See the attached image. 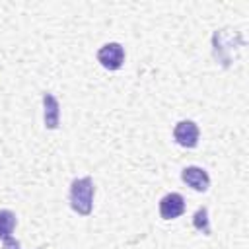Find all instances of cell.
<instances>
[{
	"label": "cell",
	"mask_w": 249,
	"mask_h": 249,
	"mask_svg": "<svg viewBox=\"0 0 249 249\" xmlns=\"http://www.w3.org/2000/svg\"><path fill=\"white\" fill-rule=\"evenodd\" d=\"M245 45L243 37L239 31L230 29V27H222L212 35V51H214V58L228 68L231 62H235L239 49Z\"/></svg>",
	"instance_id": "cell-1"
},
{
	"label": "cell",
	"mask_w": 249,
	"mask_h": 249,
	"mask_svg": "<svg viewBox=\"0 0 249 249\" xmlns=\"http://www.w3.org/2000/svg\"><path fill=\"white\" fill-rule=\"evenodd\" d=\"M93 179L91 177H80L70 183V206L80 216H89L93 208Z\"/></svg>",
	"instance_id": "cell-2"
},
{
	"label": "cell",
	"mask_w": 249,
	"mask_h": 249,
	"mask_svg": "<svg viewBox=\"0 0 249 249\" xmlns=\"http://www.w3.org/2000/svg\"><path fill=\"white\" fill-rule=\"evenodd\" d=\"M97 62L107 70H119L124 62V49L121 43H105L97 51Z\"/></svg>",
	"instance_id": "cell-3"
},
{
	"label": "cell",
	"mask_w": 249,
	"mask_h": 249,
	"mask_svg": "<svg viewBox=\"0 0 249 249\" xmlns=\"http://www.w3.org/2000/svg\"><path fill=\"white\" fill-rule=\"evenodd\" d=\"M198 126L193 121H179L173 128V138L183 148H195L198 144Z\"/></svg>",
	"instance_id": "cell-4"
},
{
	"label": "cell",
	"mask_w": 249,
	"mask_h": 249,
	"mask_svg": "<svg viewBox=\"0 0 249 249\" xmlns=\"http://www.w3.org/2000/svg\"><path fill=\"white\" fill-rule=\"evenodd\" d=\"M181 179L196 193H204L210 187V175L206 173V169H202L198 165H187L181 171Z\"/></svg>",
	"instance_id": "cell-5"
},
{
	"label": "cell",
	"mask_w": 249,
	"mask_h": 249,
	"mask_svg": "<svg viewBox=\"0 0 249 249\" xmlns=\"http://www.w3.org/2000/svg\"><path fill=\"white\" fill-rule=\"evenodd\" d=\"M185 212V198L179 193H169L160 200V216L163 220L179 218Z\"/></svg>",
	"instance_id": "cell-6"
},
{
	"label": "cell",
	"mask_w": 249,
	"mask_h": 249,
	"mask_svg": "<svg viewBox=\"0 0 249 249\" xmlns=\"http://www.w3.org/2000/svg\"><path fill=\"white\" fill-rule=\"evenodd\" d=\"M43 117H45V128L49 130H54L60 123V105H58V99L45 91L43 93Z\"/></svg>",
	"instance_id": "cell-7"
},
{
	"label": "cell",
	"mask_w": 249,
	"mask_h": 249,
	"mask_svg": "<svg viewBox=\"0 0 249 249\" xmlns=\"http://www.w3.org/2000/svg\"><path fill=\"white\" fill-rule=\"evenodd\" d=\"M16 230V214L8 208L0 210V239H6Z\"/></svg>",
	"instance_id": "cell-8"
},
{
	"label": "cell",
	"mask_w": 249,
	"mask_h": 249,
	"mask_svg": "<svg viewBox=\"0 0 249 249\" xmlns=\"http://www.w3.org/2000/svg\"><path fill=\"white\" fill-rule=\"evenodd\" d=\"M193 226L195 230H198L204 235H210V222H208V210L204 206H200L195 214H193Z\"/></svg>",
	"instance_id": "cell-9"
},
{
	"label": "cell",
	"mask_w": 249,
	"mask_h": 249,
	"mask_svg": "<svg viewBox=\"0 0 249 249\" xmlns=\"http://www.w3.org/2000/svg\"><path fill=\"white\" fill-rule=\"evenodd\" d=\"M4 241V249H21V245H19V241L16 239V237H6V239H2Z\"/></svg>",
	"instance_id": "cell-10"
}]
</instances>
